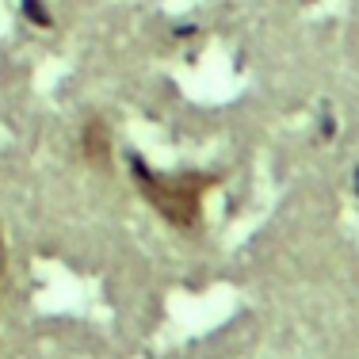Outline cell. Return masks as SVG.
Segmentation results:
<instances>
[{"label": "cell", "mask_w": 359, "mask_h": 359, "mask_svg": "<svg viewBox=\"0 0 359 359\" xmlns=\"http://www.w3.org/2000/svg\"><path fill=\"white\" fill-rule=\"evenodd\" d=\"M130 172H134V184H138L142 199L176 229L199 226L203 195H207L218 180V176H207V172H180V176L157 172V168L145 165L138 153H130Z\"/></svg>", "instance_id": "obj_1"}, {"label": "cell", "mask_w": 359, "mask_h": 359, "mask_svg": "<svg viewBox=\"0 0 359 359\" xmlns=\"http://www.w3.org/2000/svg\"><path fill=\"white\" fill-rule=\"evenodd\" d=\"M81 149H84V157H88V165H100V168L111 165V126L104 118H88V123H84Z\"/></svg>", "instance_id": "obj_2"}, {"label": "cell", "mask_w": 359, "mask_h": 359, "mask_svg": "<svg viewBox=\"0 0 359 359\" xmlns=\"http://www.w3.org/2000/svg\"><path fill=\"white\" fill-rule=\"evenodd\" d=\"M0 276H4V241H0Z\"/></svg>", "instance_id": "obj_3"}]
</instances>
